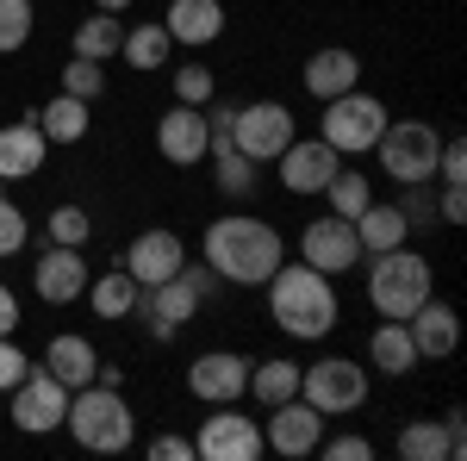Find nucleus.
<instances>
[{"label": "nucleus", "instance_id": "1", "mask_svg": "<svg viewBox=\"0 0 467 461\" xmlns=\"http://www.w3.org/2000/svg\"><path fill=\"white\" fill-rule=\"evenodd\" d=\"M200 256L218 281L231 287H262L281 262H287V244L268 218H213L206 237H200Z\"/></svg>", "mask_w": 467, "mask_h": 461}, {"label": "nucleus", "instance_id": "2", "mask_svg": "<svg viewBox=\"0 0 467 461\" xmlns=\"http://www.w3.org/2000/svg\"><path fill=\"white\" fill-rule=\"evenodd\" d=\"M262 287H268V312H275V324H281L287 337H299V343L330 337L337 319H343V306H337V281L318 275L312 262H281Z\"/></svg>", "mask_w": 467, "mask_h": 461}, {"label": "nucleus", "instance_id": "3", "mask_svg": "<svg viewBox=\"0 0 467 461\" xmlns=\"http://www.w3.org/2000/svg\"><path fill=\"white\" fill-rule=\"evenodd\" d=\"M63 430H69L81 449H94V456H125V449H131V436H138V418H131V399H125L119 387L88 381V387L69 393Z\"/></svg>", "mask_w": 467, "mask_h": 461}, {"label": "nucleus", "instance_id": "4", "mask_svg": "<svg viewBox=\"0 0 467 461\" xmlns=\"http://www.w3.org/2000/svg\"><path fill=\"white\" fill-rule=\"evenodd\" d=\"M368 262V306L380 319H411L424 299H431V262L418 249H380V256H361Z\"/></svg>", "mask_w": 467, "mask_h": 461}, {"label": "nucleus", "instance_id": "5", "mask_svg": "<svg viewBox=\"0 0 467 461\" xmlns=\"http://www.w3.org/2000/svg\"><path fill=\"white\" fill-rule=\"evenodd\" d=\"M380 169L399 181V187H411V181H436V156H442V131H436L431 119H387V131H380Z\"/></svg>", "mask_w": 467, "mask_h": 461}, {"label": "nucleus", "instance_id": "6", "mask_svg": "<svg viewBox=\"0 0 467 461\" xmlns=\"http://www.w3.org/2000/svg\"><path fill=\"white\" fill-rule=\"evenodd\" d=\"M299 399L318 405L324 418H343L368 405V368L349 355H324V361H299Z\"/></svg>", "mask_w": 467, "mask_h": 461}, {"label": "nucleus", "instance_id": "7", "mask_svg": "<svg viewBox=\"0 0 467 461\" xmlns=\"http://www.w3.org/2000/svg\"><path fill=\"white\" fill-rule=\"evenodd\" d=\"M380 131H387V107H380L374 94L349 88V94L324 100V131L318 138L330 143L337 156H368V150L380 143Z\"/></svg>", "mask_w": 467, "mask_h": 461}, {"label": "nucleus", "instance_id": "8", "mask_svg": "<svg viewBox=\"0 0 467 461\" xmlns=\"http://www.w3.org/2000/svg\"><path fill=\"white\" fill-rule=\"evenodd\" d=\"M193 456L200 461H255V456H268V443H262V424L244 418L237 405H213V418H200Z\"/></svg>", "mask_w": 467, "mask_h": 461}, {"label": "nucleus", "instance_id": "9", "mask_svg": "<svg viewBox=\"0 0 467 461\" xmlns=\"http://www.w3.org/2000/svg\"><path fill=\"white\" fill-rule=\"evenodd\" d=\"M231 143L250 156V162H275L293 143V112L281 100H250V107L231 112Z\"/></svg>", "mask_w": 467, "mask_h": 461}, {"label": "nucleus", "instance_id": "10", "mask_svg": "<svg viewBox=\"0 0 467 461\" xmlns=\"http://www.w3.org/2000/svg\"><path fill=\"white\" fill-rule=\"evenodd\" d=\"M299 262H312L318 275H349L361 268V237H356V218H312L306 231H299Z\"/></svg>", "mask_w": 467, "mask_h": 461}, {"label": "nucleus", "instance_id": "11", "mask_svg": "<svg viewBox=\"0 0 467 461\" xmlns=\"http://www.w3.org/2000/svg\"><path fill=\"white\" fill-rule=\"evenodd\" d=\"M262 443L275 449V456H318V443H324V412L318 405H306L299 393L293 399H281V405H268V424H262Z\"/></svg>", "mask_w": 467, "mask_h": 461}, {"label": "nucleus", "instance_id": "12", "mask_svg": "<svg viewBox=\"0 0 467 461\" xmlns=\"http://www.w3.org/2000/svg\"><path fill=\"white\" fill-rule=\"evenodd\" d=\"M63 412H69V387L37 361L32 374L13 387V424L26 436H44V430H63Z\"/></svg>", "mask_w": 467, "mask_h": 461}, {"label": "nucleus", "instance_id": "13", "mask_svg": "<svg viewBox=\"0 0 467 461\" xmlns=\"http://www.w3.org/2000/svg\"><path fill=\"white\" fill-rule=\"evenodd\" d=\"M200 306H206V299L193 293V281H187V275H169V281H156V287H138V306H131V312L150 324L156 343H169L181 324H193Z\"/></svg>", "mask_w": 467, "mask_h": 461}, {"label": "nucleus", "instance_id": "14", "mask_svg": "<svg viewBox=\"0 0 467 461\" xmlns=\"http://www.w3.org/2000/svg\"><path fill=\"white\" fill-rule=\"evenodd\" d=\"M187 393L206 399V405H237V399L250 393V355H237V350L193 355V368H187Z\"/></svg>", "mask_w": 467, "mask_h": 461}, {"label": "nucleus", "instance_id": "15", "mask_svg": "<svg viewBox=\"0 0 467 461\" xmlns=\"http://www.w3.org/2000/svg\"><path fill=\"white\" fill-rule=\"evenodd\" d=\"M181 262H187V244H181L175 231H162V225L138 231L131 249L119 256V268H125L138 287H156V281H169V275H181Z\"/></svg>", "mask_w": 467, "mask_h": 461}, {"label": "nucleus", "instance_id": "16", "mask_svg": "<svg viewBox=\"0 0 467 461\" xmlns=\"http://www.w3.org/2000/svg\"><path fill=\"white\" fill-rule=\"evenodd\" d=\"M88 281H94V275H88L81 249H69V244H50L32 262V287H37V299H44V306H69V299H81Z\"/></svg>", "mask_w": 467, "mask_h": 461}, {"label": "nucleus", "instance_id": "17", "mask_svg": "<svg viewBox=\"0 0 467 461\" xmlns=\"http://www.w3.org/2000/svg\"><path fill=\"white\" fill-rule=\"evenodd\" d=\"M275 162H281V187H287V194H324V181L343 169V156L324 138H293Z\"/></svg>", "mask_w": 467, "mask_h": 461}, {"label": "nucleus", "instance_id": "18", "mask_svg": "<svg viewBox=\"0 0 467 461\" xmlns=\"http://www.w3.org/2000/svg\"><path fill=\"white\" fill-rule=\"evenodd\" d=\"M156 150H162V162H175V169H193V162H206V107H169L156 119Z\"/></svg>", "mask_w": 467, "mask_h": 461}, {"label": "nucleus", "instance_id": "19", "mask_svg": "<svg viewBox=\"0 0 467 461\" xmlns=\"http://www.w3.org/2000/svg\"><path fill=\"white\" fill-rule=\"evenodd\" d=\"M299 81H306V94L324 107V100H337V94L361 88V57H356V50H343V44H324V50H312V57H306Z\"/></svg>", "mask_w": 467, "mask_h": 461}, {"label": "nucleus", "instance_id": "20", "mask_svg": "<svg viewBox=\"0 0 467 461\" xmlns=\"http://www.w3.org/2000/svg\"><path fill=\"white\" fill-rule=\"evenodd\" d=\"M405 330H411V350H418V361L431 355V361H442V355L462 350V319H455V306L449 299H424L411 319H405Z\"/></svg>", "mask_w": 467, "mask_h": 461}, {"label": "nucleus", "instance_id": "21", "mask_svg": "<svg viewBox=\"0 0 467 461\" xmlns=\"http://www.w3.org/2000/svg\"><path fill=\"white\" fill-rule=\"evenodd\" d=\"M162 32L175 44H187V50H206V44L224 37V0H169Z\"/></svg>", "mask_w": 467, "mask_h": 461}, {"label": "nucleus", "instance_id": "22", "mask_svg": "<svg viewBox=\"0 0 467 461\" xmlns=\"http://www.w3.org/2000/svg\"><path fill=\"white\" fill-rule=\"evenodd\" d=\"M44 131L37 119H19V125H0V181H26L44 169Z\"/></svg>", "mask_w": 467, "mask_h": 461}, {"label": "nucleus", "instance_id": "23", "mask_svg": "<svg viewBox=\"0 0 467 461\" xmlns=\"http://www.w3.org/2000/svg\"><path fill=\"white\" fill-rule=\"evenodd\" d=\"M356 237H361V256H380V249L405 244L411 225H405V213H399L393 200H368V206L356 213Z\"/></svg>", "mask_w": 467, "mask_h": 461}, {"label": "nucleus", "instance_id": "24", "mask_svg": "<svg viewBox=\"0 0 467 461\" xmlns=\"http://www.w3.org/2000/svg\"><path fill=\"white\" fill-rule=\"evenodd\" d=\"M44 368L63 381V387H88L94 381V368H100V350L88 343V337H50V350H44Z\"/></svg>", "mask_w": 467, "mask_h": 461}, {"label": "nucleus", "instance_id": "25", "mask_svg": "<svg viewBox=\"0 0 467 461\" xmlns=\"http://www.w3.org/2000/svg\"><path fill=\"white\" fill-rule=\"evenodd\" d=\"M368 361H374L380 374H411V368H418V350H411L405 319H380V324H374V337H368Z\"/></svg>", "mask_w": 467, "mask_h": 461}, {"label": "nucleus", "instance_id": "26", "mask_svg": "<svg viewBox=\"0 0 467 461\" xmlns=\"http://www.w3.org/2000/svg\"><path fill=\"white\" fill-rule=\"evenodd\" d=\"M37 131H44V143H81L88 138V125H94V112H88V100H75V94H57L50 107H37Z\"/></svg>", "mask_w": 467, "mask_h": 461}, {"label": "nucleus", "instance_id": "27", "mask_svg": "<svg viewBox=\"0 0 467 461\" xmlns=\"http://www.w3.org/2000/svg\"><path fill=\"white\" fill-rule=\"evenodd\" d=\"M88 306H94V319H107V324L131 319V306H138V281L112 262L107 275H94V281H88Z\"/></svg>", "mask_w": 467, "mask_h": 461}, {"label": "nucleus", "instance_id": "28", "mask_svg": "<svg viewBox=\"0 0 467 461\" xmlns=\"http://www.w3.org/2000/svg\"><path fill=\"white\" fill-rule=\"evenodd\" d=\"M119 57H125L131 69H169L175 37L162 32V19H150V26H131V32L119 37Z\"/></svg>", "mask_w": 467, "mask_h": 461}, {"label": "nucleus", "instance_id": "29", "mask_svg": "<svg viewBox=\"0 0 467 461\" xmlns=\"http://www.w3.org/2000/svg\"><path fill=\"white\" fill-rule=\"evenodd\" d=\"M299 393V361H287V355H275V361H250V399L268 412V405H281V399H293Z\"/></svg>", "mask_w": 467, "mask_h": 461}, {"label": "nucleus", "instance_id": "30", "mask_svg": "<svg viewBox=\"0 0 467 461\" xmlns=\"http://www.w3.org/2000/svg\"><path fill=\"white\" fill-rule=\"evenodd\" d=\"M119 37H125V26H119V13H88L81 26H75V57H88V63H107V57H119Z\"/></svg>", "mask_w": 467, "mask_h": 461}, {"label": "nucleus", "instance_id": "31", "mask_svg": "<svg viewBox=\"0 0 467 461\" xmlns=\"http://www.w3.org/2000/svg\"><path fill=\"white\" fill-rule=\"evenodd\" d=\"M399 456L405 461H449V424L442 418H418L399 430Z\"/></svg>", "mask_w": 467, "mask_h": 461}, {"label": "nucleus", "instance_id": "32", "mask_svg": "<svg viewBox=\"0 0 467 461\" xmlns=\"http://www.w3.org/2000/svg\"><path fill=\"white\" fill-rule=\"evenodd\" d=\"M324 194H330V213H337V218H356L361 206L374 200V187H368L361 169H337V175L324 181Z\"/></svg>", "mask_w": 467, "mask_h": 461}, {"label": "nucleus", "instance_id": "33", "mask_svg": "<svg viewBox=\"0 0 467 461\" xmlns=\"http://www.w3.org/2000/svg\"><path fill=\"white\" fill-rule=\"evenodd\" d=\"M213 181H218V194L250 200L255 194V162L244 156V150H224V156H213Z\"/></svg>", "mask_w": 467, "mask_h": 461}, {"label": "nucleus", "instance_id": "34", "mask_svg": "<svg viewBox=\"0 0 467 461\" xmlns=\"http://www.w3.org/2000/svg\"><path fill=\"white\" fill-rule=\"evenodd\" d=\"M32 44V0H0V57Z\"/></svg>", "mask_w": 467, "mask_h": 461}, {"label": "nucleus", "instance_id": "35", "mask_svg": "<svg viewBox=\"0 0 467 461\" xmlns=\"http://www.w3.org/2000/svg\"><path fill=\"white\" fill-rule=\"evenodd\" d=\"M213 94H218V75L206 69V63H181L175 69V100L181 107H213Z\"/></svg>", "mask_w": 467, "mask_h": 461}, {"label": "nucleus", "instance_id": "36", "mask_svg": "<svg viewBox=\"0 0 467 461\" xmlns=\"http://www.w3.org/2000/svg\"><path fill=\"white\" fill-rule=\"evenodd\" d=\"M63 94H75V100H88V107H94V100L107 94V69H100V63H88V57H75L69 69H63Z\"/></svg>", "mask_w": 467, "mask_h": 461}, {"label": "nucleus", "instance_id": "37", "mask_svg": "<svg viewBox=\"0 0 467 461\" xmlns=\"http://www.w3.org/2000/svg\"><path fill=\"white\" fill-rule=\"evenodd\" d=\"M94 237V218L81 213V206H57L50 213V244H69V249H81Z\"/></svg>", "mask_w": 467, "mask_h": 461}, {"label": "nucleus", "instance_id": "38", "mask_svg": "<svg viewBox=\"0 0 467 461\" xmlns=\"http://www.w3.org/2000/svg\"><path fill=\"white\" fill-rule=\"evenodd\" d=\"M393 206H399V213H405V225H411V231H418V225H431V218H436L431 181H411V187H405V194H399Z\"/></svg>", "mask_w": 467, "mask_h": 461}, {"label": "nucleus", "instance_id": "39", "mask_svg": "<svg viewBox=\"0 0 467 461\" xmlns=\"http://www.w3.org/2000/svg\"><path fill=\"white\" fill-rule=\"evenodd\" d=\"M26 231H32V225H26V213L0 194V256H19V249H26Z\"/></svg>", "mask_w": 467, "mask_h": 461}, {"label": "nucleus", "instance_id": "40", "mask_svg": "<svg viewBox=\"0 0 467 461\" xmlns=\"http://www.w3.org/2000/svg\"><path fill=\"white\" fill-rule=\"evenodd\" d=\"M26 374H32V355L19 350L13 337H0V393H13L19 381H26Z\"/></svg>", "mask_w": 467, "mask_h": 461}, {"label": "nucleus", "instance_id": "41", "mask_svg": "<svg viewBox=\"0 0 467 461\" xmlns=\"http://www.w3.org/2000/svg\"><path fill=\"white\" fill-rule=\"evenodd\" d=\"M324 461H374V443L368 436H330V443H318Z\"/></svg>", "mask_w": 467, "mask_h": 461}, {"label": "nucleus", "instance_id": "42", "mask_svg": "<svg viewBox=\"0 0 467 461\" xmlns=\"http://www.w3.org/2000/svg\"><path fill=\"white\" fill-rule=\"evenodd\" d=\"M436 218H442V225H462V218H467V181H442V194H436Z\"/></svg>", "mask_w": 467, "mask_h": 461}, {"label": "nucleus", "instance_id": "43", "mask_svg": "<svg viewBox=\"0 0 467 461\" xmlns=\"http://www.w3.org/2000/svg\"><path fill=\"white\" fill-rule=\"evenodd\" d=\"M436 181H467V143L442 138V156H436Z\"/></svg>", "mask_w": 467, "mask_h": 461}, {"label": "nucleus", "instance_id": "44", "mask_svg": "<svg viewBox=\"0 0 467 461\" xmlns=\"http://www.w3.org/2000/svg\"><path fill=\"white\" fill-rule=\"evenodd\" d=\"M150 461H193V436H175V430L156 436V443H150Z\"/></svg>", "mask_w": 467, "mask_h": 461}, {"label": "nucleus", "instance_id": "45", "mask_svg": "<svg viewBox=\"0 0 467 461\" xmlns=\"http://www.w3.org/2000/svg\"><path fill=\"white\" fill-rule=\"evenodd\" d=\"M19 330V299H13V287L0 281V337H13Z\"/></svg>", "mask_w": 467, "mask_h": 461}, {"label": "nucleus", "instance_id": "46", "mask_svg": "<svg viewBox=\"0 0 467 461\" xmlns=\"http://www.w3.org/2000/svg\"><path fill=\"white\" fill-rule=\"evenodd\" d=\"M94 381H100V387H119V393H125V368H107V361H100V368H94Z\"/></svg>", "mask_w": 467, "mask_h": 461}, {"label": "nucleus", "instance_id": "47", "mask_svg": "<svg viewBox=\"0 0 467 461\" xmlns=\"http://www.w3.org/2000/svg\"><path fill=\"white\" fill-rule=\"evenodd\" d=\"M94 6H100V13H125L131 0H94Z\"/></svg>", "mask_w": 467, "mask_h": 461}]
</instances>
